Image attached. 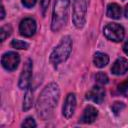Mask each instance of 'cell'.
Segmentation results:
<instances>
[{
  "mask_svg": "<svg viewBox=\"0 0 128 128\" xmlns=\"http://www.w3.org/2000/svg\"><path fill=\"white\" fill-rule=\"evenodd\" d=\"M59 86L54 82L49 83L43 89L36 103V110L42 119L47 120L53 115L54 109L56 108L59 100Z\"/></svg>",
  "mask_w": 128,
  "mask_h": 128,
  "instance_id": "1",
  "label": "cell"
},
{
  "mask_svg": "<svg viewBox=\"0 0 128 128\" xmlns=\"http://www.w3.org/2000/svg\"><path fill=\"white\" fill-rule=\"evenodd\" d=\"M70 0H56L53 9L51 29L54 32L59 31L67 22Z\"/></svg>",
  "mask_w": 128,
  "mask_h": 128,
  "instance_id": "2",
  "label": "cell"
},
{
  "mask_svg": "<svg viewBox=\"0 0 128 128\" xmlns=\"http://www.w3.org/2000/svg\"><path fill=\"white\" fill-rule=\"evenodd\" d=\"M72 50V40L69 36H64L57 47L52 51L50 55V62L56 67L60 63L64 62L70 55Z\"/></svg>",
  "mask_w": 128,
  "mask_h": 128,
  "instance_id": "3",
  "label": "cell"
},
{
  "mask_svg": "<svg viewBox=\"0 0 128 128\" xmlns=\"http://www.w3.org/2000/svg\"><path fill=\"white\" fill-rule=\"evenodd\" d=\"M89 0H74L73 1V23L76 28H82L86 22V14Z\"/></svg>",
  "mask_w": 128,
  "mask_h": 128,
  "instance_id": "4",
  "label": "cell"
},
{
  "mask_svg": "<svg viewBox=\"0 0 128 128\" xmlns=\"http://www.w3.org/2000/svg\"><path fill=\"white\" fill-rule=\"evenodd\" d=\"M103 32H104L105 37L113 42H120L121 40H123L124 35H125L124 28L120 24H117V23L107 24Z\"/></svg>",
  "mask_w": 128,
  "mask_h": 128,
  "instance_id": "5",
  "label": "cell"
},
{
  "mask_svg": "<svg viewBox=\"0 0 128 128\" xmlns=\"http://www.w3.org/2000/svg\"><path fill=\"white\" fill-rule=\"evenodd\" d=\"M31 77H32V61L30 59H28L25 64L24 67L22 69V72L20 74L19 77V88L20 89H27L30 86L31 83Z\"/></svg>",
  "mask_w": 128,
  "mask_h": 128,
  "instance_id": "6",
  "label": "cell"
},
{
  "mask_svg": "<svg viewBox=\"0 0 128 128\" xmlns=\"http://www.w3.org/2000/svg\"><path fill=\"white\" fill-rule=\"evenodd\" d=\"M20 62V57L16 52H6L2 55L1 58V63L2 66L8 70V71H13L18 67V64Z\"/></svg>",
  "mask_w": 128,
  "mask_h": 128,
  "instance_id": "7",
  "label": "cell"
},
{
  "mask_svg": "<svg viewBox=\"0 0 128 128\" xmlns=\"http://www.w3.org/2000/svg\"><path fill=\"white\" fill-rule=\"evenodd\" d=\"M36 31V22L32 18H25L19 25V32L22 36L31 37Z\"/></svg>",
  "mask_w": 128,
  "mask_h": 128,
  "instance_id": "8",
  "label": "cell"
},
{
  "mask_svg": "<svg viewBox=\"0 0 128 128\" xmlns=\"http://www.w3.org/2000/svg\"><path fill=\"white\" fill-rule=\"evenodd\" d=\"M75 108H76V98L73 93H70L67 95V97L65 99L62 113L66 118H70L74 114Z\"/></svg>",
  "mask_w": 128,
  "mask_h": 128,
  "instance_id": "9",
  "label": "cell"
},
{
  "mask_svg": "<svg viewBox=\"0 0 128 128\" xmlns=\"http://www.w3.org/2000/svg\"><path fill=\"white\" fill-rule=\"evenodd\" d=\"M105 97V91L101 86H93L87 93H86V98L88 100H91L95 103L100 104Z\"/></svg>",
  "mask_w": 128,
  "mask_h": 128,
  "instance_id": "10",
  "label": "cell"
},
{
  "mask_svg": "<svg viewBox=\"0 0 128 128\" xmlns=\"http://www.w3.org/2000/svg\"><path fill=\"white\" fill-rule=\"evenodd\" d=\"M98 116V111L95 107L93 106H87L84 111H83V114L81 115L80 119H79V122L81 123H85V124H90L92 122H94L96 120Z\"/></svg>",
  "mask_w": 128,
  "mask_h": 128,
  "instance_id": "11",
  "label": "cell"
},
{
  "mask_svg": "<svg viewBox=\"0 0 128 128\" xmlns=\"http://www.w3.org/2000/svg\"><path fill=\"white\" fill-rule=\"evenodd\" d=\"M128 71V60L123 57L118 58L111 67V72L115 75H123Z\"/></svg>",
  "mask_w": 128,
  "mask_h": 128,
  "instance_id": "12",
  "label": "cell"
},
{
  "mask_svg": "<svg viewBox=\"0 0 128 128\" xmlns=\"http://www.w3.org/2000/svg\"><path fill=\"white\" fill-rule=\"evenodd\" d=\"M93 62H94V65L98 68H103L105 67L108 62H109V57L107 54L105 53H102V52H96L95 55H94V58H93Z\"/></svg>",
  "mask_w": 128,
  "mask_h": 128,
  "instance_id": "13",
  "label": "cell"
},
{
  "mask_svg": "<svg viewBox=\"0 0 128 128\" xmlns=\"http://www.w3.org/2000/svg\"><path fill=\"white\" fill-rule=\"evenodd\" d=\"M107 16L112 19H119L121 16V7L116 3H111L107 6Z\"/></svg>",
  "mask_w": 128,
  "mask_h": 128,
  "instance_id": "14",
  "label": "cell"
},
{
  "mask_svg": "<svg viewBox=\"0 0 128 128\" xmlns=\"http://www.w3.org/2000/svg\"><path fill=\"white\" fill-rule=\"evenodd\" d=\"M32 102H33V96H32V90L29 88L26 89V93L23 99V110L27 111L32 107Z\"/></svg>",
  "mask_w": 128,
  "mask_h": 128,
  "instance_id": "15",
  "label": "cell"
},
{
  "mask_svg": "<svg viewBox=\"0 0 128 128\" xmlns=\"http://www.w3.org/2000/svg\"><path fill=\"white\" fill-rule=\"evenodd\" d=\"M11 46L15 49H27L28 48V43L22 40H18V39H14L11 42Z\"/></svg>",
  "mask_w": 128,
  "mask_h": 128,
  "instance_id": "16",
  "label": "cell"
},
{
  "mask_svg": "<svg viewBox=\"0 0 128 128\" xmlns=\"http://www.w3.org/2000/svg\"><path fill=\"white\" fill-rule=\"evenodd\" d=\"M11 31H12V29H11V26H10V25H5V26H3V27L1 28V30H0L1 41H4V40L11 34Z\"/></svg>",
  "mask_w": 128,
  "mask_h": 128,
  "instance_id": "17",
  "label": "cell"
},
{
  "mask_svg": "<svg viewBox=\"0 0 128 128\" xmlns=\"http://www.w3.org/2000/svg\"><path fill=\"white\" fill-rule=\"evenodd\" d=\"M95 79H96V81H97L99 84H102V85L107 84V83H108V80H109L108 77H107V75H106L105 73H103V72L97 73L96 76H95Z\"/></svg>",
  "mask_w": 128,
  "mask_h": 128,
  "instance_id": "18",
  "label": "cell"
},
{
  "mask_svg": "<svg viewBox=\"0 0 128 128\" xmlns=\"http://www.w3.org/2000/svg\"><path fill=\"white\" fill-rule=\"evenodd\" d=\"M22 127H28V128L36 127V123H35V121H34V119L32 117H28L22 123Z\"/></svg>",
  "mask_w": 128,
  "mask_h": 128,
  "instance_id": "19",
  "label": "cell"
},
{
  "mask_svg": "<svg viewBox=\"0 0 128 128\" xmlns=\"http://www.w3.org/2000/svg\"><path fill=\"white\" fill-rule=\"evenodd\" d=\"M122 108H124V104L123 103H120V102H115L113 104V107H112V109L115 112V114H117L118 112H120Z\"/></svg>",
  "mask_w": 128,
  "mask_h": 128,
  "instance_id": "20",
  "label": "cell"
},
{
  "mask_svg": "<svg viewBox=\"0 0 128 128\" xmlns=\"http://www.w3.org/2000/svg\"><path fill=\"white\" fill-rule=\"evenodd\" d=\"M118 90H119L120 92H122V93H124V92H126V91L128 90V79H127L125 82L121 83V84L118 86Z\"/></svg>",
  "mask_w": 128,
  "mask_h": 128,
  "instance_id": "21",
  "label": "cell"
},
{
  "mask_svg": "<svg viewBox=\"0 0 128 128\" xmlns=\"http://www.w3.org/2000/svg\"><path fill=\"white\" fill-rule=\"evenodd\" d=\"M35 3H36V0H22V4L27 8L33 7L35 5Z\"/></svg>",
  "mask_w": 128,
  "mask_h": 128,
  "instance_id": "22",
  "label": "cell"
},
{
  "mask_svg": "<svg viewBox=\"0 0 128 128\" xmlns=\"http://www.w3.org/2000/svg\"><path fill=\"white\" fill-rule=\"evenodd\" d=\"M48 5H49V0H41V7H42V10H43V14L45 13Z\"/></svg>",
  "mask_w": 128,
  "mask_h": 128,
  "instance_id": "23",
  "label": "cell"
},
{
  "mask_svg": "<svg viewBox=\"0 0 128 128\" xmlns=\"http://www.w3.org/2000/svg\"><path fill=\"white\" fill-rule=\"evenodd\" d=\"M123 51H124V53H125L126 55H128V41H126V43L124 44V46H123Z\"/></svg>",
  "mask_w": 128,
  "mask_h": 128,
  "instance_id": "24",
  "label": "cell"
},
{
  "mask_svg": "<svg viewBox=\"0 0 128 128\" xmlns=\"http://www.w3.org/2000/svg\"><path fill=\"white\" fill-rule=\"evenodd\" d=\"M5 17V11H4V7L1 6V19H3Z\"/></svg>",
  "mask_w": 128,
  "mask_h": 128,
  "instance_id": "25",
  "label": "cell"
},
{
  "mask_svg": "<svg viewBox=\"0 0 128 128\" xmlns=\"http://www.w3.org/2000/svg\"><path fill=\"white\" fill-rule=\"evenodd\" d=\"M124 15H125V17L128 19V4L126 5V7H125V10H124Z\"/></svg>",
  "mask_w": 128,
  "mask_h": 128,
  "instance_id": "26",
  "label": "cell"
}]
</instances>
